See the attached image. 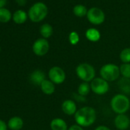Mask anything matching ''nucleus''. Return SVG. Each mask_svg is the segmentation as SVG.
Here are the masks:
<instances>
[{"instance_id":"13","label":"nucleus","mask_w":130,"mask_h":130,"mask_svg":"<svg viewBox=\"0 0 130 130\" xmlns=\"http://www.w3.org/2000/svg\"><path fill=\"white\" fill-rule=\"evenodd\" d=\"M7 125L11 130H20L24 125V122L21 117L13 116L9 120Z\"/></svg>"},{"instance_id":"1","label":"nucleus","mask_w":130,"mask_h":130,"mask_svg":"<svg viewBox=\"0 0 130 130\" xmlns=\"http://www.w3.org/2000/svg\"><path fill=\"white\" fill-rule=\"evenodd\" d=\"M96 119V110L90 106H84L74 114L76 123L81 127H88L94 123Z\"/></svg>"},{"instance_id":"3","label":"nucleus","mask_w":130,"mask_h":130,"mask_svg":"<svg viewBox=\"0 0 130 130\" xmlns=\"http://www.w3.org/2000/svg\"><path fill=\"white\" fill-rule=\"evenodd\" d=\"M48 12L47 6L41 2L35 3L28 11V17L33 22H39L47 16Z\"/></svg>"},{"instance_id":"24","label":"nucleus","mask_w":130,"mask_h":130,"mask_svg":"<svg viewBox=\"0 0 130 130\" xmlns=\"http://www.w3.org/2000/svg\"><path fill=\"white\" fill-rule=\"evenodd\" d=\"M119 87L122 92L128 93L130 92V80H129V79H126V78L123 77L119 82Z\"/></svg>"},{"instance_id":"23","label":"nucleus","mask_w":130,"mask_h":130,"mask_svg":"<svg viewBox=\"0 0 130 130\" xmlns=\"http://www.w3.org/2000/svg\"><path fill=\"white\" fill-rule=\"evenodd\" d=\"M119 57L123 63H130V47L124 48L119 54Z\"/></svg>"},{"instance_id":"22","label":"nucleus","mask_w":130,"mask_h":130,"mask_svg":"<svg viewBox=\"0 0 130 130\" xmlns=\"http://www.w3.org/2000/svg\"><path fill=\"white\" fill-rule=\"evenodd\" d=\"M120 74L122 75L124 78L130 79V63H122L119 67Z\"/></svg>"},{"instance_id":"9","label":"nucleus","mask_w":130,"mask_h":130,"mask_svg":"<svg viewBox=\"0 0 130 130\" xmlns=\"http://www.w3.org/2000/svg\"><path fill=\"white\" fill-rule=\"evenodd\" d=\"M50 48V45L47 39L45 38H38L37 39L33 45H32V51L37 56H44L45 55Z\"/></svg>"},{"instance_id":"21","label":"nucleus","mask_w":130,"mask_h":130,"mask_svg":"<svg viewBox=\"0 0 130 130\" xmlns=\"http://www.w3.org/2000/svg\"><path fill=\"white\" fill-rule=\"evenodd\" d=\"M73 12L74 15L77 17H84L87 14L88 10L83 5H77L74 7Z\"/></svg>"},{"instance_id":"11","label":"nucleus","mask_w":130,"mask_h":130,"mask_svg":"<svg viewBox=\"0 0 130 130\" xmlns=\"http://www.w3.org/2000/svg\"><path fill=\"white\" fill-rule=\"evenodd\" d=\"M62 111L68 116H73L77 112V105L75 102L72 100H64L61 105Z\"/></svg>"},{"instance_id":"27","label":"nucleus","mask_w":130,"mask_h":130,"mask_svg":"<svg viewBox=\"0 0 130 130\" xmlns=\"http://www.w3.org/2000/svg\"><path fill=\"white\" fill-rule=\"evenodd\" d=\"M68 130H84V129H83V128H82L81 126H80V125H78L77 124V125H71Z\"/></svg>"},{"instance_id":"17","label":"nucleus","mask_w":130,"mask_h":130,"mask_svg":"<svg viewBox=\"0 0 130 130\" xmlns=\"http://www.w3.org/2000/svg\"><path fill=\"white\" fill-rule=\"evenodd\" d=\"M86 37L87 38L93 42H96L100 39V33L96 28H89L86 31Z\"/></svg>"},{"instance_id":"28","label":"nucleus","mask_w":130,"mask_h":130,"mask_svg":"<svg viewBox=\"0 0 130 130\" xmlns=\"http://www.w3.org/2000/svg\"><path fill=\"white\" fill-rule=\"evenodd\" d=\"M95 130H111V129L106 125H99L95 128Z\"/></svg>"},{"instance_id":"2","label":"nucleus","mask_w":130,"mask_h":130,"mask_svg":"<svg viewBox=\"0 0 130 130\" xmlns=\"http://www.w3.org/2000/svg\"><path fill=\"white\" fill-rule=\"evenodd\" d=\"M110 106L112 111L116 114H125L130 108V101L125 95L119 93L112 98Z\"/></svg>"},{"instance_id":"29","label":"nucleus","mask_w":130,"mask_h":130,"mask_svg":"<svg viewBox=\"0 0 130 130\" xmlns=\"http://www.w3.org/2000/svg\"><path fill=\"white\" fill-rule=\"evenodd\" d=\"M15 2L19 5V6H25L26 4V2H27V0H15Z\"/></svg>"},{"instance_id":"6","label":"nucleus","mask_w":130,"mask_h":130,"mask_svg":"<svg viewBox=\"0 0 130 130\" xmlns=\"http://www.w3.org/2000/svg\"><path fill=\"white\" fill-rule=\"evenodd\" d=\"M90 88L95 94L104 95L109 91V86L108 81L105 80L102 77H96L91 81Z\"/></svg>"},{"instance_id":"7","label":"nucleus","mask_w":130,"mask_h":130,"mask_svg":"<svg viewBox=\"0 0 130 130\" xmlns=\"http://www.w3.org/2000/svg\"><path fill=\"white\" fill-rule=\"evenodd\" d=\"M48 77L50 80L52 81L54 84H61L66 79V74L61 68L54 66L49 70Z\"/></svg>"},{"instance_id":"20","label":"nucleus","mask_w":130,"mask_h":130,"mask_svg":"<svg viewBox=\"0 0 130 130\" xmlns=\"http://www.w3.org/2000/svg\"><path fill=\"white\" fill-rule=\"evenodd\" d=\"M12 15L11 12L6 8L0 9V22L6 23L9 22L12 19Z\"/></svg>"},{"instance_id":"12","label":"nucleus","mask_w":130,"mask_h":130,"mask_svg":"<svg viewBox=\"0 0 130 130\" xmlns=\"http://www.w3.org/2000/svg\"><path fill=\"white\" fill-rule=\"evenodd\" d=\"M46 80L45 79V74L41 70H36L33 71L30 75V80L31 82L36 86H41V83Z\"/></svg>"},{"instance_id":"14","label":"nucleus","mask_w":130,"mask_h":130,"mask_svg":"<svg viewBox=\"0 0 130 130\" xmlns=\"http://www.w3.org/2000/svg\"><path fill=\"white\" fill-rule=\"evenodd\" d=\"M51 130H68V125L63 119L60 118H55L52 119L50 124Z\"/></svg>"},{"instance_id":"16","label":"nucleus","mask_w":130,"mask_h":130,"mask_svg":"<svg viewBox=\"0 0 130 130\" xmlns=\"http://www.w3.org/2000/svg\"><path fill=\"white\" fill-rule=\"evenodd\" d=\"M27 18H28L27 13L25 11L21 10V9L15 11L12 15V19L14 22L19 25L25 23L27 20Z\"/></svg>"},{"instance_id":"5","label":"nucleus","mask_w":130,"mask_h":130,"mask_svg":"<svg viewBox=\"0 0 130 130\" xmlns=\"http://www.w3.org/2000/svg\"><path fill=\"white\" fill-rule=\"evenodd\" d=\"M100 76L108 82L116 80L120 75V70L117 65L114 63H106L100 68Z\"/></svg>"},{"instance_id":"26","label":"nucleus","mask_w":130,"mask_h":130,"mask_svg":"<svg viewBox=\"0 0 130 130\" xmlns=\"http://www.w3.org/2000/svg\"><path fill=\"white\" fill-rule=\"evenodd\" d=\"M7 128L8 125H6V123L3 120L0 119V130H7Z\"/></svg>"},{"instance_id":"15","label":"nucleus","mask_w":130,"mask_h":130,"mask_svg":"<svg viewBox=\"0 0 130 130\" xmlns=\"http://www.w3.org/2000/svg\"><path fill=\"white\" fill-rule=\"evenodd\" d=\"M40 87L41 91L46 95H52L55 91L54 84L50 80H44L41 83Z\"/></svg>"},{"instance_id":"8","label":"nucleus","mask_w":130,"mask_h":130,"mask_svg":"<svg viewBox=\"0 0 130 130\" xmlns=\"http://www.w3.org/2000/svg\"><path fill=\"white\" fill-rule=\"evenodd\" d=\"M87 19L93 25H100L105 21V14L99 8L93 7L88 10L87 14Z\"/></svg>"},{"instance_id":"10","label":"nucleus","mask_w":130,"mask_h":130,"mask_svg":"<svg viewBox=\"0 0 130 130\" xmlns=\"http://www.w3.org/2000/svg\"><path fill=\"white\" fill-rule=\"evenodd\" d=\"M114 124L119 130H126L130 125V119L125 114H119L114 119Z\"/></svg>"},{"instance_id":"31","label":"nucleus","mask_w":130,"mask_h":130,"mask_svg":"<svg viewBox=\"0 0 130 130\" xmlns=\"http://www.w3.org/2000/svg\"><path fill=\"white\" fill-rule=\"evenodd\" d=\"M0 51H1V47H0Z\"/></svg>"},{"instance_id":"18","label":"nucleus","mask_w":130,"mask_h":130,"mask_svg":"<svg viewBox=\"0 0 130 130\" xmlns=\"http://www.w3.org/2000/svg\"><path fill=\"white\" fill-rule=\"evenodd\" d=\"M40 33L41 35V36L43 37V38H50L52 34H53V28L51 25L46 23L44 24L41 26L40 28Z\"/></svg>"},{"instance_id":"30","label":"nucleus","mask_w":130,"mask_h":130,"mask_svg":"<svg viewBox=\"0 0 130 130\" xmlns=\"http://www.w3.org/2000/svg\"><path fill=\"white\" fill-rule=\"evenodd\" d=\"M7 0H0V9L4 8V6L6 5Z\"/></svg>"},{"instance_id":"19","label":"nucleus","mask_w":130,"mask_h":130,"mask_svg":"<svg viewBox=\"0 0 130 130\" xmlns=\"http://www.w3.org/2000/svg\"><path fill=\"white\" fill-rule=\"evenodd\" d=\"M91 90V88H90V85L87 83V82H83L81 83L78 88H77V93L79 95L82 96H87L90 92Z\"/></svg>"},{"instance_id":"4","label":"nucleus","mask_w":130,"mask_h":130,"mask_svg":"<svg viewBox=\"0 0 130 130\" xmlns=\"http://www.w3.org/2000/svg\"><path fill=\"white\" fill-rule=\"evenodd\" d=\"M77 76L84 82H90L95 78L96 71L94 68L88 63H81L76 68Z\"/></svg>"},{"instance_id":"25","label":"nucleus","mask_w":130,"mask_h":130,"mask_svg":"<svg viewBox=\"0 0 130 130\" xmlns=\"http://www.w3.org/2000/svg\"><path fill=\"white\" fill-rule=\"evenodd\" d=\"M68 39H69L70 43L72 45H76L78 44V42L80 41V37H79V35L76 31H72L70 33Z\"/></svg>"}]
</instances>
